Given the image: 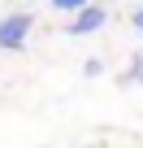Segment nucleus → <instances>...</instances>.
Returning a JSON list of instances; mask_svg holds the SVG:
<instances>
[{
  "instance_id": "f257e3e1",
  "label": "nucleus",
  "mask_w": 143,
  "mask_h": 148,
  "mask_svg": "<svg viewBox=\"0 0 143 148\" xmlns=\"http://www.w3.org/2000/svg\"><path fill=\"white\" fill-rule=\"evenodd\" d=\"M30 13H9V18H0V52H18L26 48V35H30Z\"/></svg>"
},
{
  "instance_id": "f03ea898",
  "label": "nucleus",
  "mask_w": 143,
  "mask_h": 148,
  "mask_svg": "<svg viewBox=\"0 0 143 148\" xmlns=\"http://www.w3.org/2000/svg\"><path fill=\"white\" fill-rule=\"evenodd\" d=\"M104 22H108V13H104L100 5H87L83 13H74V22H69V31H65V35H96Z\"/></svg>"
},
{
  "instance_id": "7ed1b4c3",
  "label": "nucleus",
  "mask_w": 143,
  "mask_h": 148,
  "mask_svg": "<svg viewBox=\"0 0 143 148\" xmlns=\"http://www.w3.org/2000/svg\"><path fill=\"white\" fill-rule=\"evenodd\" d=\"M87 5H91V0H52V9H56V13H83Z\"/></svg>"
},
{
  "instance_id": "20e7f679",
  "label": "nucleus",
  "mask_w": 143,
  "mask_h": 148,
  "mask_svg": "<svg viewBox=\"0 0 143 148\" xmlns=\"http://www.w3.org/2000/svg\"><path fill=\"white\" fill-rule=\"evenodd\" d=\"M126 83H139V87H143V52H134V61H130V74H126Z\"/></svg>"
},
{
  "instance_id": "39448f33",
  "label": "nucleus",
  "mask_w": 143,
  "mask_h": 148,
  "mask_svg": "<svg viewBox=\"0 0 143 148\" xmlns=\"http://www.w3.org/2000/svg\"><path fill=\"white\" fill-rule=\"evenodd\" d=\"M83 74H87V79H100V74H104V61H100V57H91V61L83 65Z\"/></svg>"
},
{
  "instance_id": "423d86ee",
  "label": "nucleus",
  "mask_w": 143,
  "mask_h": 148,
  "mask_svg": "<svg viewBox=\"0 0 143 148\" xmlns=\"http://www.w3.org/2000/svg\"><path fill=\"white\" fill-rule=\"evenodd\" d=\"M130 26H134V35H143V9H134V13H130Z\"/></svg>"
}]
</instances>
